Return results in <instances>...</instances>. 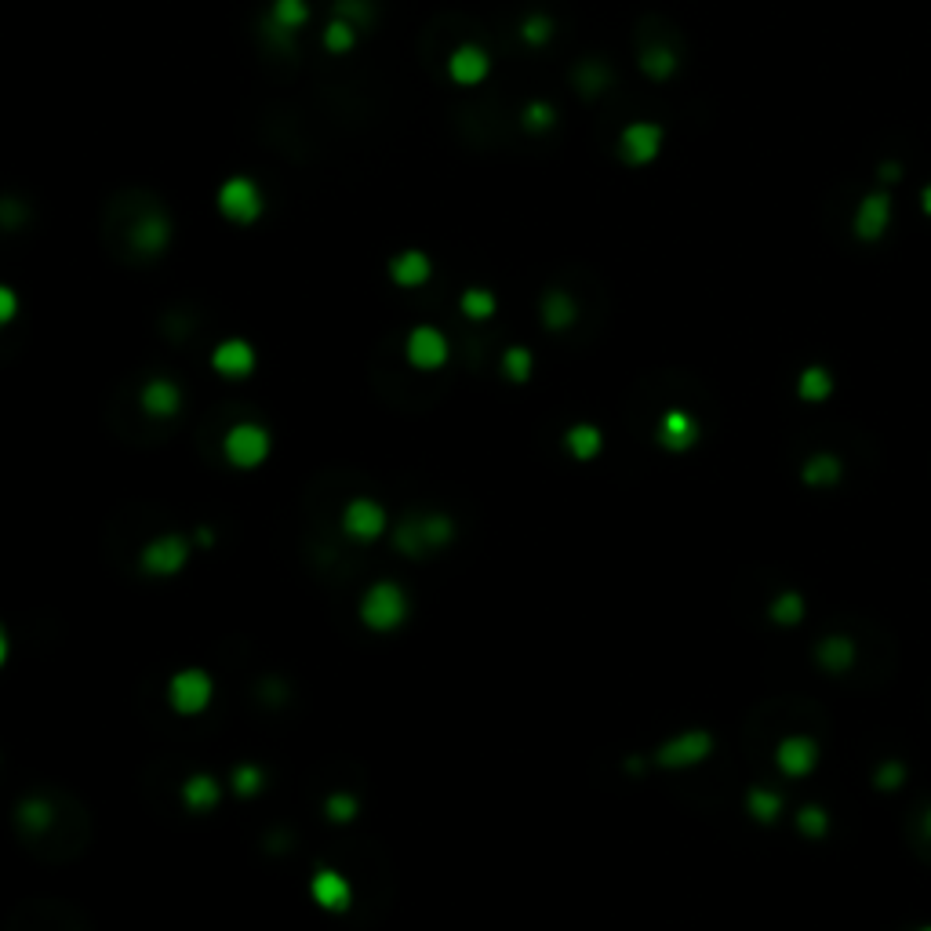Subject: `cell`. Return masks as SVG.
<instances>
[{
	"label": "cell",
	"mask_w": 931,
	"mask_h": 931,
	"mask_svg": "<svg viewBox=\"0 0 931 931\" xmlns=\"http://www.w3.org/2000/svg\"><path fill=\"white\" fill-rule=\"evenodd\" d=\"M357 611H361V622L371 633H393V630H401L404 626L411 604H408V593H404L401 582L379 579L364 590L361 608Z\"/></svg>",
	"instance_id": "obj_1"
},
{
	"label": "cell",
	"mask_w": 931,
	"mask_h": 931,
	"mask_svg": "<svg viewBox=\"0 0 931 931\" xmlns=\"http://www.w3.org/2000/svg\"><path fill=\"white\" fill-rule=\"evenodd\" d=\"M215 208L226 222L233 226H251V222L262 219L266 211V197H262V186L248 175H230L222 182L219 193H215Z\"/></svg>",
	"instance_id": "obj_2"
},
{
	"label": "cell",
	"mask_w": 931,
	"mask_h": 931,
	"mask_svg": "<svg viewBox=\"0 0 931 931\" xmlns=\"http://www.w3.org/2000/svg\"><path fill=\"white\" fill-rule=\"evenodd\" d=\"M270 451H273V437L266 426H259V422H237V426H230L226 437H222V455H226V462L237 466V470H255V466H262V462L270 459Z\"/></svg>",
	"instance_id": "obj_3"
},
{
	"label": "cell",
	"mask_w": 931,
	"mask_h": 931,
	"mask_svg": "<svg viewBox=\"0 0 931 931\" xmlns=\"http://www.w3.org/2000/svg\"><path fill=\"white\" fill-rule=\"evenodd\" d=\"M190 553L193 542L186 535H179V531H168V535H157V539H150L142 546L139 568L146 575H153V579H171V575H179L190 564Z\"/></svg>",
	"instance_id": "obj_4"
},
{
	"label": "cell",
	"mask_w": 931,
	"mask_h": 931,
	"mask_svg": "<svg viewBox=\"0 0 931 931\" xmlns=\"http://www.w3.org/2000/svg\"><path fill=\"white\" fill-rule=\"evenodd\" d=\"M211 699H215V681L204 670H197V666L179 670L168 681V706L175 713H182V717L204 713L211 706Z\"/></svg>",
	"instance_id": "obj_5"
},
{
	"label": "cell",
	"mask_w": 931,
	"mask_h": 931,
	"mask_svg": "<svg viewBox=\"0 0 931 931\" xmlns=\"http://www.w3.org/2000/svg\"><path fill=\"white\" fill-rule=\"evenodd\" d=\"M710 753H713L710 731H681V735L659 742V750H655V764H659L662 771H684V768L702 764Z\"/></svg>",
	"instance_id": "obj_6"
},
{
	"label": "cell",
	"mask_w": 931,
	"mask_h": 931,
	"mask_svg": "<svg viewBox=\"0 0 931 931\" xmlns=\"http://www.w3.org/2000/svg\"><path fill=\"white\" fill-rule=\"evenodd\" d=\"M342 531H346L353 542H375L390 531V513H386L382 502L368 499V495L350 499L346 502V510H342Z\"/></svg>",
	"instance_id": "obj_7"
},
{
	"label": "cell",
	"mask_w": 931,
	"mask_h": 931,
	"mask_svg": "<svg viewBox=\"0 0 931 931\" xmlns=\"http://www.w3.org/2000/svg\"><path fill=\"white\" fill-rule=\"evenodd\" d=\"M448 335L433 324H419V328L408 331V342H404V357L415 371H441L448 364Z\"/></svg>",
	"instance_id": "obj_8"
},
{
	"label": "cell",
	"mask_w": 931,
	"mask_h": 931,
	"mask_svg": "<svg viewBox=\"0 0 931 931\" xmlns=\"http://www.w3.org/2000/svg\"><path fill=\"white\" fill-rule=\"evenodd\" d=\"M306 22H310V4H306V0H273L270 11H266L262 30L270 33L281 48H291V41L299 37V30Z\"/></svg>",
	"instance_id": "obj_9"
},
{
	"label": "cell",
	"mask_w": 931,
	"mask_h": 931,
	"mask_svg": "<svg viewBox=\"0 0 931 931\" xmlns=\"http://www.w3.org/2000/svg\"><path fill=\"white\" fill-rule=\"evenodd\" d=\"M488 73H491V55L481 44L466 41L448 55V77L459 88H477V84L488 81Z\"/></svg>",
	"instance_id": "obj_10"
},
{
	"label": "cell",
	"mask_w": 931,
	"mask_h": 931,
	"mask_svg": "<svg viewBox=\"0 0 931 931\" xmlns=\"http://www.w3.org/2000/svg\"><path fill=\"white\" fill-rule=\"evenodd\" d=\"M255 364H259V353H255V346H251L248 339H222L219 346L211 350V368H215V375H222V379H230V382L248 379L251 371H255Z\"/></svg>",
	"instance_id": "obj_11"
},
{
	"label": "cell",
	"mask_w": 931,
	"mask_h": 931,
	"mask_svg": "<svg viewBox=\"0 0 931 931\" xmlns=\"http://www.w3.org/2000/svg\"><path fill=\"white\" fill-rule=\"evenodd\" d=\"M775 764H779L782 775L804 779V775H811L815 764H819V742L808 739V735H786V739L775 746Z\"/></svg>",
	"instance_id": "obj_12"
},
{
	"label": "cell",
	"mask_w": 931,
	"mask_h": 931,
	"mask_svg": "<svg viewBox=\"0 0 931 931\" xmlns=\"http://www.w3.org/2000/svg\"><path fill=\"white\" fill-rule=\"evenodd\" d=\"M171 233L175 230H171V219L164 211H146V215H139L135 226H131L128 244L139 251V255H161L171 244Z\"/></svg>",
	"instance_id": "obj_13"
},
{
	"label": "cell",
	"mask_w": 931,
	"mask_h": 931,
	"mask_svg": "<svg viewBox=\"0 0 931 931\" xmlns=\"http://www.w3.org/2000/svg\"><path fill=\"white\" fill-rule=\"evenodd\" d=\"M313 902L328 913H346L353 906V884L339 870H317L310 877Z\"/></svg>",
	"instance_id": "obj_14"
},
{
	"label": "cell",
	"mask_w": 931,
	"mask_h": 931,
	"mask_svg": "<svg viewBox=\"0 0 931 931\" xmlns=\"http://www.w3.org/2000/svg\"><path fill=\"white\" fill-rule=\"evenodd\" d=\"M433 277V259L422 248H404L390 259V281L404 291H415L422 284H430Z\"/></svg>",
	"instance_id": "obj_15"
},
{
	"label": "cell",
	"mask_w": 931,
	"mask_h": 931,
	"mask_svg": "<svg viewBox=\"0 0 931 931\" xmlns=\"http://www.w3.org/2000/svg\"><path fill=\"white\" fill-rule=\"evenodd\" d=\"M619 146H622V157L630 164H648V161H655L662 150V128L651 121H637L622 131Z\"/></svg>",
	"instance_id": "obj_16"
},
{
	"label": "cell",
	"mask_w": 931,
	"mask_h": 931,
	"mask_svg": "<svg viewBox=\"0 0 931 931\" xmlns=\"http://www.w3.org/2000/svg\"><path fill=\"white\" fill-rule=\"evenodd\" d=\"M659 444L666 451H691L699 444V422L684 408H670L659 419Z\"/></svg>",
	"instance_id": "obj_17"
},
{
	"label": "cell",
	"mask_w": 931,
	"mask_h": 931,
	"mask_svg": "<svg viewBox=\"0 0 931 931\" xmlns=\"http://www.w3.org/2000/svg\"><path fill=\"white\" fill-rule=\"evenodd\" d=\"M139 404L150 419H171V415H179V408H182V390L171 379H150L142 386Z\"/></svg>",
	"instance_id": "obj_18"
},
{
	"label": "cell",
	"mask_w": 931,
	"mask_h": 931,
	"mask_svg": "<svg viewBox=\"0 0 931 931\" xmlns=\"http://www.w3.org/2000/svg\"><path fill=\"white\" fill-rule=\"evenodd\" d=\"M222 801V786L215 775H208V771H197V775H190V779L182 782V804L190 811H215Z\"/></svg>",
	"instance_id": "obj_19"
},
{
	"label": "cell",
	"mask_w": 931,
	"mask_h": 931,
	"mask_svg": "<svg viewBox=\"0 0 931 931\" xmlns=\"http://www.w3.org/2000/svg\"><path fill=\"white\" fill-rule=\"evenodd\" d=\"M888 219H891V204L884 193H873V197H866L859 208V219H855V230H859L862 241H877L884 230H888Z\"/></svg>",
	"instance_id": "obj_20"
},
{
	"label": "cell",
	"mask_w": 931,
	"mask_h": 931,
	"mask_svg": "<svg viewBox=\"0 0 931 931\" xmlns=\"http://www.w3.org/2000/svg\"><path fill=\"white\" fill-rule=\"evenodd\" d=\"M815 662H819L822 670H830V673L851 670V666H855V644H851L848 637H841V633L822 637V641L815 644Z\"/></svg>",
	"instance_id": "obj_21"
},
{
	"label": "cell",
	"mask_w": 931,
	"mask_h": 931,
	"mask_svg": "<svg viewBox=\"0 0 931 931\" xmlns=\"http://www.w3.org/2000/svg\"><path fill=\"white\" fill-rule=\"evenodd\" d=\"M564 448H568L571 459L590 462L604 451V433L593 426V422H575L568 433H564Z\"/></svg>",
	"instance_id": "obj_22"
},
{
	"label": "cell",
	"mask_w": 931,
	"mask_h": 931,
	"mask_svg": "<svg viewBox=\"0 0 931 931\" xmlns=\"http://www.w3.org/2000/svg\"><path fill=\"white\" fill-rule=\"evenodd\" d=\"M357 41H361V30L350 19H342V15H331V22L321 33V44L328 55H350L357 48Z\"/></svg>",
	"instance_id": "obj_23"
},
{
	"label": "cell",
	"mask_w": 931,
	"mask_h": 931,
	"mask_svg": "<svg viewBox=\"0 0 931 931\" xmlns=\"http://www.w3.org/2000/svg\"><path fill=\"white\" fill-rule=\"evenodd\" d=\"M801 477L808 488H833V484L841 481V459H837L833 451H819V455H811V459L804 462Z\"/></svg>",
	"instance_id": "obj_24"
},
{
	"label": "cell",
	"mask_w": 931,
	"mask_h": 931,
	"mask_svg": "<svg viewBox=\"0 0 931 931\" xmlns=\"http://www.w3.org/2000/svg\"><path fill=\"white\" fill-rule=\"evenodd\" d=\"M575 317H579V306H575V299H571L568 291H550V295L542 299V321H546L550 331L571 328Z\"/></svg>",
	"instance_id": "obj_25"
},
{
	"label": "cell",
	"mask_w": 931,
	"mask_h": 931,
	"mask_svg": "<svg viewBox=\"0 0 931 931\" xmlns=\"http://www.w3.org/2000/svg\"><path fill=\"white\" fill-rule=\"evenodd\" d=\"M459 310L466 321H491L495 317V310H499V299H495V291L488 288H466L459 299Z\"/></svg>",
	"instance_id": "obj_26"
},
{
	"label": "cell",
	"mask_w": 931,
	"mask_h": 931,
	"mask_svg": "<svg viewBox=\"0 0 931 931\" xmlns=\"http://www.w3.org/2000/svg\"><path fill=\"white\" fill-rule=\"evenodd\" d=\"M393 550L404 553V557H422L426 550V535H422V517H404L397 528H393Z\"/></svg>",
	"instance_id": "obj_27"
},
{
	"label": "cell",
	"mask_w": 931,
	"mask_h": 931,
	"mask_svg": "<svg viewBox=\"0 0 931 931\" xmlns=\"http://www.w3.org/2000/svg\"><path fill=\"white\" fill-rule=\"evenodd\" d=\"M797 393H801V401H808V404L826 401L833 393V375L826 368H819V364H811V368L801 371V379H797Z\"/></svg>",
	"instance_id": "obj_28"
},
{
	"label": "cell",
	"mask_w": 931,
	"mask_h": 931,
	"mask_svg": "<svg viewBox=\"0 0 931 931\" xmlns=\"http://www.w3.org/2000/svg\"><path fill=\"white\" fill-rule=\"evenodd\" d=\"M746 811H750L757 822L771 826V822L782 815V797L775 790H764V786H757V790L746 793Z\"/></svg>",
	"instance_id": "obj_29"
},
{
	"label": "cell",
	"mask_w": 931,
	"mask_h": 931,
	"mask_svg": "<svg viewBox=\"0 0 931 931\" xmlns=\"http://www.w3.org/2000/svg\"><path fill=\"white\" fill-rule=\"evenodd\" d=\"M804 611H808V608H804V597H801V593L786 590V593H779V597L771 601L768 615H771L775 622H779V626H797V622L804 619Z\"/></svg>",
	"instance_id": "obj_30"
},
{
	"label": "cell",
	"mask_w": 931,
	"mask_h": 931,
	"mask_svg": "<svg viewBox=\"0 0 931 931\" xmlns=\"http://www.w3.org/2000/svg\"><path fill=\"white\" fill-rule=\"evenodd\" d=\"M531 371H535V357H531L528 346H510L502 353V375L510 382H528Z\"/></svg>",
	"instance_id": "obj_31"
},
{
	"label": "cell",
	"mask_w": 931,
	"mask_h": 931,
	"mask_svg": "<svg viewBox=\"0 0 931 931\" xmlns=\"http://www.w3.org/2000/svg\"><path fill=\"white\" fill-rule=\"evenodd\" d=\"M422 535H426V550H441L455 539V524L444 513H430V517H422Z\"/></svg>",
	"instance_id": "obj_32"
},
{
	"label": "cell",
	"mask_w": 931,
	"mask_h": 931,
	"mask_svg": "<svg viewBox=\"0 0 931 931\" xmlns=\"http://www.w3.org/2000/svg\"><path fill=\"white\" fill-rule=\"evenodd\" d=\"M19 822H22V826H26L30 833H44V830H51V822H55V811H51L48 801H22Z\"/></svg>",
	"instance_id": "obj_33"
},
{
	"label": "cell",
	"mask_w": 931,
	"mask_h": 931,
	"mask_svg": "<svg viewBox=\"0 0 931 931\" xmlns=\"http://www.w3.org/2000/svg\"><path fill=\"white\" fill-rule=\"evenodd\" d=\"M553 37V19L550 15H528L521 22V41L531 44V48H542V44Z\"/></svg>",
	"instance_id": "obj_34"
},
{
	"label": "cell",
	"mask_w": 931,
	"mask_h": 931,
	"mask_svg": "<svg viewBox=\"0 0 931 931\" xmlns=\"http://www.w3.org/2000/svg\"><path fill=\"white\" fill-rule=\"evenodd\" d=\"M797 830L804 833V837H826V830H830V815L822 808H815V804H808V808L797 811Z\"/></svg>",
	"instance_id": "obj_35"
},
{
	"label": "cell",
	"mask_w": 931,
	"mask_h": 931,
	"mask_svg": "<svg viewBox=\"0 0 931 931\" xmlns=\"http://www.w3.org/2000/svg\"><path fill=\"white\" fill-rule=\"evenodd\" d=\"M673 51H666V48H651V51H644V59H641V70L648 73V77H655V81H666L673 73Z\"/></svg>",
	"instance_id": "obj_36"
},
{
	"label": "cell",
	"mask_w": 931,
	"mask_h": 931,
	"mask_svg": "<svg viewBox=\"0 0 931 931\" xmlns=\"http://www.w3.org/2000/svg\"><path fill=\"white\" fill-rule=\"evenodd\" d=\"M335 15L350 19L357 30H364L375 19V8H371V0H335Z\"/></svg>",
	"instance_id": "obj_37"
},
{
	"label": "cell",
	"mask_w": 931,
	"mask_h": 931,
	"mask_svg": "<svg viewBox=\"0 0 931 931\" xmlns=\"http://www.w3.org/2000/svg\"><path fill=\"white\" fill-rule=\"evenodd\" d=\"M324 811H328L331 822H350V819H357L361 804H357V797H350V793H331Z\"/></svg>",
	"instance_id": "obj_38"
},
{
	"label": "cell",
	"mask_w": 931,
	"mask_h": 931,
	"mask_svg": "<svg viewBox=\"0 0 931 931\" xmlns=\"http://www.w3.org/2000/svg\"><path fill=\"white\" fill-rule=\"evenodd\" d=\"M557 124V113H553L550 102H528L524 106V128L528 131H546Z\"/></svg>",
	"instance_id": "obj_39"
},
{
	"label": "cell",
	"mask_w": 931,
	"mask_h": 931,
	"mask_svg": "<svg viewBox=\"0 0 931 931\" xmlns=\"http://www.w3.org/2000/svg\"><path fill=\"white\" fill-rule=\"evenodd\" d=\"M233 790H237V797H255L262 790V771L255 764H241L233 771Z\"/></svg>",
	"instance_id": "obj_40"
},
{
	"label": "cell",
	"mask_w": 931,
	"mask_h": 931,
	"mask_svg": "<svg viewBox=\"0 0 931 931\" xmlns=\"http://www.w3.org/2000/svg\"><path fill=\"white\" fill-rule=\"evenodd\" d=\"M15 317H19V295H15V288L0 284V328H8Z\"/></svg>",
	"instance_id": "obj_41"
},
{
	"label": "cell",
	"mask_w": 931,
	"mask_h": 931,
	"mask_svg": "<svg viewBox=\"0 0 931 931\" xmlns=\"http://www.w3.org/2000/svg\"><path fill=\"white\" fill-rule=\"evenodd\" d=\"M902 782H906V768L902 764H884L881 771H873V786H881V790L902 786Z\"/></svg>",
	"instance_id": "obj_42"
},
{
	"label": "cell",
	"mask_w": 931,
	"mask_h": 931,
	"mask_svg": "<svg viewBox=\"0 0 931 931\" xmlns=\"http://www.w3.org/2000/svg\"><path fill=\"white\" fill-rule=\"evenodd\" d=\"M8 659H11V637H8V630L0 626V670L8 666Z\"/></svg>",
	"instance_id": "obj_43"
},
{
	"label": "cell",
	"mask_w": 931,
	"mask_h": 931,
	"mask_svg": "<svg viewBox=\"0 0 931 931\" xmlns=\"http://www.w3.org/2000/svg\"><path fill=\"white\" fill-rule=\"evenodd\" d=\"M924 833H928V841H931V808L924 811Z\"/></svg>",
	"instance_id": "obj_44"
},
{
	"label": "cell",
	"mask_w": 931,
	"mask_h": 931,
	"mask_svg": "<svg viewBox=\"0 0 931 931\" xmlns=\"http://www.w3.org/2000/svg\"><path fill=\"white\" fill-rule=\"evenodd\" d=\"M924 211H928V215H931V186H928V190H924Z\"/></svg>",
	"instance_id": "obj_45"
},
{
	"label": "cell",
	"mask_w": 931,
	"mask_h": 931,
	"mask_svg": "<svg viewBox=\"0 0 931 931\" xmlns=\"http://www.w3.org/2000/svg\"><path fill=\"white\" fill-rule=\"evenodd\" d=\"M917 931H931V924H924V928H917Z\"/></svg>",
	"instance_id": "obj_46"
}]
</instances>
